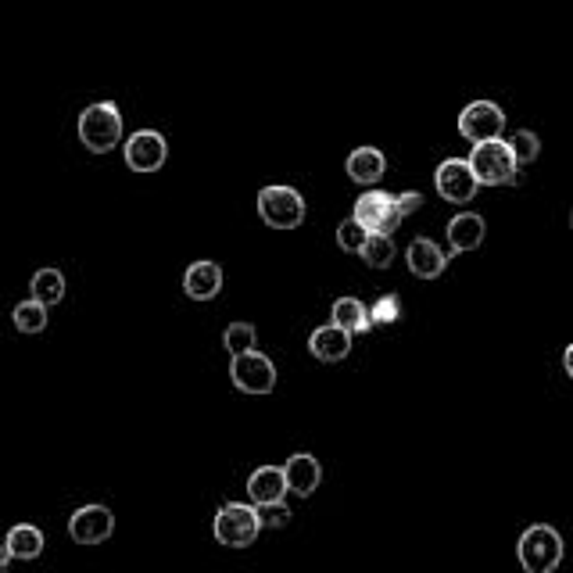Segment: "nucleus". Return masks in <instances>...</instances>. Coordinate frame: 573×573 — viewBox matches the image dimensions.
<instances>
[{
	"instance_id": "obj_21",
	"label": "nucleus",
	"mask_w": 573,
	"mask_h": 573,
	"mask_svg": "<svg viewBox=\"0 0 573 573\" xmlns=\"http://www.w3.org/2000/svg\"><path fill=\"white\" fill-rule=\"evenodd\" d=\"M29 287H33V298L43 301L47 308L65 301V273L61 269H36Z\"/></svg>"
},
{
	"instance_id": "obj_27",
	"label": "nucleus",
	"mask_w": 573,
	"mask_h": 573,
	"mask_svg": "<svg viewBox=\"0 0 573 573\" xmlns=\"http://www.w3.org/2000/svg\"><path fill=\"white\" fill-rule=\"evenodd\" d=\"M255 509H258L262 527H287V520H291V509L283 505V498L280 502H262V505H255Z\"/></svg>"
},
{
	"instance_id": "obj_31",
	"label": "nucleus",
	"mask_w": 573,
	"mask_h": 573,
	"mask_svg": "<svg viewBox=\"0 0 573 573\" xmlns=\"http://www.w3.org/2000/svg\"><path fill=\"white\" fill-rule=\"evenodd\" d=\"M563 369H566V373H570V377H573V344L563 351Z\"/></svg>"
},
{
	"instance_id": "obj_19",
	"label": "nucleus",
	"mask_w": 573,
	"mask_h": 573,
	"mask_svg": "<svg viewBox=\"0 0 573 573\" xmlns=\"http://www.w3.org/2000/svg\"><path fill=\"white\" fill-rule=\"evenodd\" d=\"M330 316H334V323L344 326L351 337L366 334L369 326H373V316H369V308L362 305L359 298H337L334 301V312H330Z\"/></svg>"
},
{
	"instance_id": "obj_1",
	"label": "nucleus",
	"mask_w": 573,
	"mask_h": 573,
	"mask_svg": "<svg viewBox=\"0 0 573 573\" xmlns=\"http://www.w3.org/2000/svg\"><path fill=\"white\" fill-rule=\"evenodd\" d=\"M79 140H83L86 151L94 154H108L122 144V112L119 104L101 101L83 108L79 115Z\"/></svg>"
},
{
	"instance_id": "obj_14",
	"label": "nucleus",
	"mask_w": 573,
	"mask_h": 573,
	"mask_svg": "<svg viewBox=\"0 0 573 573\" xmlns=\"http://www.w3.org/2000/svg\"><path fill=\"white\" fill-rule=\"evenodd\" d=\"M183 291L194 301H212L215 294L223 291V269L215 266V262H194L183 273Z\"/></svg>"
},
{
	"instance_id": "obj_26",
	"label": "nucleus",
	"mask_w": 573,
	"mask_h": 573,
	"mask_svg": "<svg viewBox=\"0 0 573 573\" xmlns=\"http://www.w3.org/2000/svg\"><path fill=\"white\" fill-rule=\"evenodd\" d=\"M509 147H513V158H516V165H531L534 158H538V151H541V140L534 137L531 129H520V133H513V140H509Z\"/></svg>"
},
{
	"instance_id": "obj_12",
	"label": "nucleus",
	"mask_w": 573,
	"mask_h": 573,
	"mask_svg": "<svg viewBox=\"0 0 573 573\" xmlns=\"http://www.w3.org/2000/svg\"><path fill=\"white\" fill-rule=\"evenodd\" d=\"M283 477H287V491H294L298 498H308V495H316L319 480H323V466H319L316 455L298 452V455L287 459Z\"/></svg>"
},
{
	"instance_id": "obj_18",
	"label": "nucleus",
	"mask_w": 573,
	"mask_h": 573,
	"mask_svg": "<svg viewBox=\"0 0 573 573\" xmlns=\"http://www.w3.org/2000/svg\"><path fill=\"white\" fill-rule=\"evenodd\" d=\"M480 240H484V219L477 212H459L448 223V244H452L455 255L459 251H477Z\"/></svg>"
},
{
	"instance_id": "obj_4",
	"label": "nucleus",
	"mask_w": 573,
	"mask_h": 573,
	"mask_svg": "<svg viewBox=\"0 0 573 573\" xmlns=\"http://www.w3.org/2000/svg\"><path fill=\"white\" fill-rule=\"evenodd\" d=\"M215 541L226 548H248L255 545L258 531H262V520H258V509L255 505H244V502H226L219 513H215Z\"/></svg>"
},
{
	"instance_id": "obj_7",
	"label": "nucleus",
	"mask_w": 573,
	"mask_h": 573,
	"mask_svg": "<svg viewBox=\"0 0 573 573\" xmlns=\"http://www.w3.org/2000/svg\"><path fill=\"white\" fill-rule=\"evenodd\" d=\"M434 183H437V194L445 197L448 205H470L480 190V180H477V172H473L470 158H466V162H462V158L441 162L434 172Z\"/></svg>"
},
{
	"instance_id": "obj_11",
	"label": "nucleus",
	"mask_w": 573,
	"mask_h": 573,
	"mask_svg": "<svg viewBox=\"0 0 573 573\" xmlns=\"http://www.w3.org/2000/svg\"><path fill=\"white\" fill-rule=\"evenodd\" d=\"M115 531V516L108 505H83L69 520V534L79 545H104Z\"/></svg>"
},
{
	"instance_id": "obj_28",
	"label": "nucleus",
	"mask_w": 573,
	"mask_h": 573,
	"mask_svg": "<svg viewBox=\"0 0 573 573\" xmlns=\"http://www.w3.org/2000/svg\"><path fill=\"white\" fill-rule=\"evenodd\" d=\"M369 316H373V323H398V298L384 294L377 305L369 308Z\"/></svg>"
},
{
	"instance_id": "obj_25",
	"label": "nucleus",
	"mask_w": 573,
	"mask_h": 573,
	"mask_svg": "<svg viewBox=\"0 0 573 573\" xmlns=\"http://www.w3.org/2000/svg\"><path fill=\"white\" fill-rule=\"evenodd\" d=\"M255 341H258V334H255V326H251V323H230V326H226V334H223V344H226V351H230V355L251 351V348H255Z\"/></svg>"
},
{
	"instance_id": "obj_24",
	"label": "nucleus",
	"mask_w": 573,
	"mask_h": 573,
	"mask_svg": "<svg viewBox=\"0 0 573 573\" xmlns=\"http://www.w3.org/2000/svg\"><path fill=\"white\" fill-rule=\"evenodd\" d=\"M366 237H369V230L355 219V215L337 226V244H341V251H348V255H359L362 244H366Z\"/></svg>"
},
{
	"instance_id": "obj_8",
	"label": "nucleus",
	"mask_w": 573,
	"mask_h": 573,
	"mask_svg": "<svg viewBox=\"0 0 573 573\" xmlns=\"http://www.w3.org/2000/svg\"><path fill=\"white\" fill-rule=\"evenodd\" d=\"M355 219L366 226L369 233H394L402 226V208H398V197L384 194V190H369L355 201Z\"/></svg>"
},
{
	"instance_id": "obj_32",
	"label": "nucleus",
	"mask_w": 573,
	"mask_h": 573,
	"mask_svg": "<svg viewBox=\"0 0 573 573\" xmlns=\"http://www.w3.org/2000/svg\"><path fill=\"white\" fill-rule=\"evenodd\" d=\"M570 226H573V219H570Z\"/></svg>"
},
{
	"instance_id": "obj_22",
	"label": "nucleus",
	"mask_w": 573,
	"mask_h": 573,
	"mask_svg": "<svg viewBox=\"0 0 573 573\" xmlns=\"http://www.w3.org/2000/svg\"><path fill=\"white\" fill-rule=\"evenodd\" d=\"M359 255L369 269H387L394 262V237L391 233H369Z\"/></svg>"
},
{
	"instance_id": "obj_15",
	"label": "nucleus",
	"mask_w": 573,
	"mask_h": 573,
	"mask_svg": "<svg viewBox=\"0 0 573 573\" xmlns=\"http://www.w3.org/2000/svg\"><path fill=\"white\" fill-rule=\"evenodd\" d=\"M448 266V255L441 248H437L434 240L420 237L409 244V269L412 276H420V280H437V276L445 273Z\"/></svg>"
},
{
	"instance_id": "obj_5",
	"label": "nucleus",
	"mask_w": 573,
	"mask_h": 573,
	"mask_svg": "<svg viewBox=\"0 0 573 573\" xmlns=\"http://www.w3.org/2000/svg\"><path fill=\"white\" fill-rule=\"evenodd\" d=\"M258 215L273 230H298L305 223V197L294 187H262L258 190Z\"/></svg>"
},
{
	"instance_id": "obj_16",
	"label": "nucleus",
	"mask_w": 573,
	"mask_h": 573,
	"mask_svg": "<svg viewBox=\"0 0 573 573\" xmlns=\"http://www.w3.org/2000/svg\"><path fill=\"white\" fill-rule=\"evenodd\" d=\"M387 172V158L377 147H359V151L348 154V176L362 187H377Z\"/></svg>"
},
{
	"instance_id": "obj_9",
	"label": "nucleus",
	"mask_w": 573,
	"mask_h": 573,
	"mask_svg": "<svg viewBox=\"0 0 573 573\" xmlns=\"http://www.w3.org/2000/svg\"><path fill=\"white\" fill-rule=\"evenodd\" d=\"M122 154H126V165L133 172H158L165 165V158H169V144H165L158 129H137L126 140Z\"/></svg>"
},
{
	"instance_id": "obj_2",
	"label": "nucleus",
	"mask_w": 573,
	"mask_h": 573,
	"mask_svg": "<svg viewBox=\"0 0 573 573\" xmlns=\"http://www.w3.org/2000/svg\"><path fill=\"white\" fill-rule=\"evenodd\" d=\"M520 566L527 573H552L559 563H563V534L556 527H548V523H534L527 527L520 538Z\"/></svg>"
},
{
	"instance_id": "obj_10",
	"label": "nucleus",
	"mask_w": 573,
	"mask_h": 573,
	"mask_svg": "<svg viewBox=\"0 0 573 573\" xmlns=\"http://www.w3.org/2000/svg\"><path fill=\"white\" fill-rule=\"evenodd\" d=\"M502 129H505V115L495 101H473L466 104L459 115V133L466 140H473V144L502 137Z\"/></svg>"
},
{
	"instance_id": "obj_23",
	"label": "nucleus",
	"mask_w": 573,
	"mask_h": 573,
	"mask_svg": "<svg viewBox=\"0 0 573 573\" xmlns=\"http://www.w3.org/2000/svg\"><path fill=\"white\" fill-rule=\"evenodd\" d=\"M15 326L22 330V334H43L47 330V305L36 298L22 301V305H15Z\"/></svg>"
},
{
	"instance_id": "obj_30",
	"label": "nucleus",
	"mask_w": 573,
	"mask_h": 573,
	"mask_svg": "<svg viewBox=\"0 0 573 573\" xmlns=\"http://www.w3.org/2000/svg\"><path fill=\"white\" fill-rule=\"evenodd\" d=\"M11 566V552H8V545H0V573L8 570Z\"/></svg>"
},
{
	"instance_id": "obj_29",
	"label": "nucleus",
	"mask_w": 573,
	"mask_h": 573,
	"mask_svg": "<svg viewBox=\"0 0 573 573\" xmlns=\"http://www.w3.org/2000/svg\"><path fill=\"white\" fill-rule=\"evenodd\" d=\"M420 205H423V194H416V190H409V194H398V208H402V215L416 212Z\"/></svg>"
},
{
	"instance_id": "obj_20",
	"label": "nucleus",
	"mask_w": 573,
	"mask_h": 573,
	"mask_svg": "<svg viewBox=\"0 0 573 573\" xmlns=\"http://www.w3.org/2000/svg\"><path fill=\"white\" fill-rule=\"evenodd\" d=\"M4 545H8L11 559H36L43 552V531L33 527V523H18V527L8 531Z\"/></svg>"
},
{
	"instance_id": "obj_17",
	"label": "nucleus",
	"mask_w": 573,
	"mask_h": 573,
	"mask_svg": "<svg viewBox=\"0 0 573 573\" xmlns=\"http://www.w3.org/2000/svg\"><path fill=\"white\" fill-rule=\"evenodd\" d=\"M248 495L255 505L262 502H280L287 495V477H283L280 466H258L248 477Z\"/></svg>"
},
{
	"instance_id": "obj_13",
	"label": "nucleus",
	"mask_w": 573,
	"mask_h": 573,
	"mask_svg": "<svg viewBox=\"0 0 573 573\" xmlns=\"http://www.w3.org/2000/svg\"><path fill=\"white\" fill-rule=\"evenodd\" d=\"M308 351H312L319 362H341L348 359V351H351V334L337 323L319 326V330H312V337H308Z\"/></svg>"
},
{
	"instance_id": "obj_6",
	"label": "nucleus",
	"mask_w": 573,
	"mask_h": 573,
	"mask_svg": "<svg viewBox=\"0 0 573 573\" xmlns=\"http://www.w3.org/2000/svg\"><path fill=\"white\" fill-rule=\"evenodd\" d=\"M230 380L244 394H269L276 387V366L262 351H240L230 362Z\"/></svg>"
},
{
	"instance_id": "obj_3",
	"label": "nucleus",
	"mask_w": 573,
	"mask_h": 573,
	"mask_svg": "<svg viewBox=\"0 0 573 573\" xmlns=\"http://www.w3.org/2000/svg\"><path fill=\"white\" fill-rule=\"evenodd\" d=\"M470 165H473V172H477L480 187H502V183H513L516 169H520L516 158H513V147L505 144L502 137L473 144Z\"/></svg>"
}]
</instances>
